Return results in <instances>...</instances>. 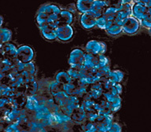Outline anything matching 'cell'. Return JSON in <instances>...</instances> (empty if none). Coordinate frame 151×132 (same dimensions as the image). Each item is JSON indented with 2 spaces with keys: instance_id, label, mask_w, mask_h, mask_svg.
I'll return each mask as SVG.
<instances>
[{
  "instance_id": "obj_1",
  "label": "cell",
  "mask_w": 151,
  "mask_h": 132,
  "mask_svg": "<svg viewBox=\"0 0 151 132\" xmlns=\"http://www.w3.org/2000/svg\"><path fill=\"white\" fill-rule=\"evenodd\" d=\"M122 28L125 35H134L141 31L142 25L140 21L132 15L123 20Z\"/></svg>"
},
{
  "instance_id": "obj_2",
  "label": "cell",
  "mask_w": 151,
  "mask_h": 132,
  "mask_svg": "<svg viewBox=\"0 0 151 132\" xmlns=\"http://www.w3.org/2000/svg\"><path fill=\"white\" fill-rule=\"evenodd\" d=\"M86 50L82 48H75L71 51L68 57V63L72 68H81L85 62Z\"/></svg>"
},
{
  "instance_id": "obj_3",
  "label": "cell",
  "mask_w": 151,
  "mask_h": 132,
  "mask_svg": "<svg viewBox=\"0 0 151 132\" xmlns=\"http://www.w3.org/2000/svg\"><path fill=\"white\" fill-rule=\"evenodd\" d=\"M74 29L70 24L58 25L56 28L57 40L61 42H68L74 37Z\"/></svg>"
},
{
  "instance_id": "obj_4",
  "label": "cell",
  "mask_w": 151,
  "mask_h": 132,
  "mask_svg": "<svg viewBox=\"0 0 151 132\" xmlns=\"http://www.w3.org/2000/svg\"><path fill=\"white\" fill-rule=\"evenodd\" d=\"M35 57V52L32 47L28 45H23L17 48L16 58L24 64L33 61Z\"/></svg>"
},
{
  "instance_id": "obj_5",
  "label": "cell",
  "mask_w": 151,
  "mask_h": 132,
  "mask_svg": "<svg viewBox=\"0 0 151 132\" xmlns=\"http://www.w3.org/2000/svg\"><path fill=\"white\" fill-rule=\"evenodd\" d=\"M84 50L87 53L95 54V55H101L106 54L107 46L102 41L92 39L87 42V44L85 45Z\"/></svg>"
},
{
  "instance_id": "obj_6",
  "label": "cell",
  "mask_w": 151,
  "mask_h": 132,
  "mask_svg": "<svg viewBox=\"0 0 151 132\" xmlns=\"http://www.w3.org/2000/svg\"><path fill=\"white\" fill-rule=\"evenodd\" d=\"M102 97L106 99L112 113H116L121 107V97L120 94L115 95L108 91H104Z\"/></svg>"
},
{
  "instance_id": "obj_7",
  "label": "cell",
  "mask_w": 151,
  "mask_h": 132,
  "mask_svg": "<svg viewBox=\"0 0 151 132\" xmlns=\"http://www.w3.org/2000/svg\"><path fill=\"white\" fill-rule=\"evenodd\" d=\"M96 16L91 10H89L84 14H81L80 23L83 28H84L86 30H89L96 27Z\"/></svg>"
},
{
  "instance_id": "obj_8",
  "label": "cell",
  "mask_w": 151,
  "mask_h": 132,
  "mask_svg": "<svg viewBox=\"0 0 151 132\" xmlns=\"http://www.w3.org/2000/svg\"><path fill=\"white\" fill-rule=\"evenodd\" d=\"M148 6L145 3L142 2H133L132 4V16H134L139 21H141L147 16Z\"/></svg>"
},
{
  "instance_id": "obj_9",
  "label": "cell",
  "mask_w": 151,
  "mask_h": 132,
  "mask_svg": "<svg viewBox=\"0 0 151 132\" xmlns=\"http://www.w3.org/2000/svg\"><path fill=\"white\" fill-rule=\"evenodd\" d=\"M75 20V14L73 12L69 11L65 8H62L61 12L58 14V24L63 25V24H70L72 25Z\"/></svg>"
},
{
  "instance_id": "obj_10",
  "label": "cell",
  "mask_w": 151,
  "mask_h": 132,
  "mask_svg": "<svg viewBox=\"0 0 151 132\" xmlns=\"http://www.w3.org/2000/svg\"><path fill=\"white\" fill-rule=\"evenodd\" d=\"M17 47L13 42H5L3 46H2V54H3L5 57L13 61L16 58Z\"/></svg>"
},
{
  "instance_id": "obj_11",
  "label": "cell",
  "mask_w": 151,
  "mask_h": 132,
  "mask_svg": "<svg viewBox=\"0 0 151 132\" xmlns=\"http://www.w3.org/2000/svg\"><path fill=\"white\" fill-rule=\"evenodd\" d=\"M39 29H40L42 38L47 41L53 42V41L57 40L56 28H53L51 26H50L48 24H47L46 25L42 26V28H39Z\"/></svg>"
},
{
  "instance_id": "obj_12",
  "label": "cell",
  "mask_w": 151,
  "mask_h": 132,
  "mask_svg": "<svg viewBox=\"0 0 151 132\" xmlns=\"http://www.w3.org/2000/svg\"><path fill=\"white\" fill-rule=\"evenodd\" d=\"M61 9L62 8L58 4H57V3L47 2V3H44V4L41 5L40 8L38 9V10L43 12L46 14H47L48 16H50V15H52V14L58 15L59 13L61 12Z\"/></svg>"
},
{
  "instance_id": "obj_13",
  "label": "cell",
  "mask_w": 151,
  "mask_h": 132,
  "mask_svg": "<svg viewBox=\"0 0 151 132\" xmlns=\"http://www.w3.org/2000/svg\"><path fill=\"white\" fill-rule=\"evenodd\" d=\"M35 113L37 120H49L52 119L53 113H51L50 108L45 105H39L35 110Z\"/></svg>"
},
{
  "instance_id": "obj_14",
  "label": "cell",
  "mask_w": 151,
  "mask_h": 132,
  "mask_svg": "<svg viewBox=\"0 0 151 132\" xmlns=\"http://www.w3.org/2000/svg\"><path fill=\"white\" fill-rule=\"evenodd\" d=\"M107 7L108 6H107V5H106L105 1H102V0H94L90 10L98 18V17L104 16Z\"/></svg>"
},
{
  "instance_id": "obj_15",
  "label": "cell",
  "mask_w": 151,
  "mask_h": 132,
  "mask_svg": "<svg viewBox=\"0 0 151 132\" xmlns=\"http://www.w3.org/2000/svg\"><path fill=\"white\" fill-rule=\"evenodd\" d=\"M132 4L133 2H124L119 9L116 11V17L124 20L127 16L132 15Z\"/></svg>"
},
{
  "instance_id": "obj_16",
  "label": "cell",
  "mask_w": 151,
  "mask_h": 132,
  "mask_svg": "<svg viewBox=\"0 0 151 132\" xmlns=\"http://www.w3.org/2000/svg\"><path fill=\"white\" fill-rule=\"evenodd\" d=\"M70 117L71 120H73L76 123H83L87 120V112L80 105L73 110Z\"/></svg>"
},
{
  "instance_id": "obj_17",
  "label": "cell",
  "mask_w": 151,
  "mask_h": 132,
  "mask_svg": "<svg viewBox=\"0 0 151 132\" xmlns=\"http://www.w3.org/2000/svg\"><path fill=\"white\" fill-rule=\"evenodd\" d=\"M99 63V55L90 54V53H86L85 56V62L83 65V67L87 68H98Z\"/></svg>"
},
{
  "instance_id": "obj_18",
  "label": "cell",
  "mask_w": 151,
  "mask_h": 132,
  "mask_svg": "<svg viewBox=\"0 0 151 132\" xmlns=\"http://www.w3.org/2000/svg\"><path fill=\"white\" fill-rule=\"evenodd\" d=\"M94 0H76V6L77 11L80 14H84L86 12H88L91 8Z\"/></svg>"
},
{
  "instance_id": "obj_19",
  "label": "cell",
  "mask_w": 151,
  "mask_h": 132,
  "mask_svg": "<svg viewBox=\"0 0 151 132\" xmlns=\"http://www.w3.org/2000/svg\"><path fill=\"white\" fill-rule=\"evenodd\" d=\"M105 31H106V34H107L109 36L113 38L118 37V36H120L121 34L124 33L123 32L122 26L120 25V24H118L115 23V22H113V23Z\"/></svg>"
},
{
  "instance_id": "obj_20",
  "label": "cell",
  "mask_w": 151,
  "mask_h": 132,
  "mask_svg": "<svg viewBox=\"0 0 151 132\" xmlns=\"http://www.w3.org/2000/svg\"><path fill=\"white\" fill-rule=\"evenodd\" d=\"M54 80L63 86L72 82V79L70 75H68L67 71H59L58 72H57L56 75H54Z\"/></svg>"
},
{
  "instance_id": "obj_21",
  "label": "cell",
  "mask_w": 151,
  "mask_h": 132,
  "mask_svg": "<svg viewBox=\"0 0 151 132\" xmlns=\"http://www.w3.org/2000/svg\"><path fill=\"white\" fill-rule=\"evenodd\" d=\"M106 77L113 82H121L124 78V73L119 69H113L110 70Z\"/></svg>"
},
{
  "instance_id": "obj_22",
  "label": "cell",
  "mask_w": 151,
  "mask_h": 132,
  "mask_svg": "<svg viewBox=\"0 0 151 132\" xmlns=\"http://www.w3.org/2000/svg\"><path fill=\"white\" fill-rule=\"evenodd\" d=\"M54 100L55 101V104L61 107V106H64L66 104L67 101H68V98L69 95L66 94L65 92L63 90L59 91L58 94H56L55 95H54Z\"/></svg>"
},
{
  "instance_id": "obj_23",
  "label": "cell",
  "mask_w": 151,
  "mask_h": 132,
  "mask_svg": "<svg viewBox=\"0 0 151 132\" xmlns=\"http://www.w3.org/2000/svg\"><path fill=\"white\" fill-rule=\"evenodd\" d=\"M48 15L46 14L43 12L39 11L38 10L35 15V23L37 24L38 28H42V26L46 25L47 24V19H48Z\"/></svg>"
},
{
  "instance_id": "obj_24",
  "label": "cell",
  "mask_w": 151,
  "mask_h": 132,
  "mask_svg": "<svg viewBox=\"0 0 151 132\" xmlns=\"http://www.w3.org/2000/svg\"><path fill=\"white\" fill-rule=\"evenodd\" d=\"M39 105L40 104H39V101H38L37 98L34 95H30L28 98V99L26 100L25 108L28 110L35 111Z\"/></svg>"
},
{
  "instance_id": "obj_25",
  "label": "cell",
  "mask_w": 151,
  "mask_h": 132,
  "mask_svg": "<svg viewBox=\"0 0 151 132\" xmlns=\"http://www.w3.org/2000/svg\"><path fill=\"white\" fill-rule=\"evenodd\" d=\"M111 68L110 65L103 66V67H99L96 68V73H95V77L97 79H101V78H105L107 76L108 73L110 72ZM107 78V77H106Z\"/></svg>"
},
{
  "instance_id": "obj_26",
  "label": "cell",
  "mask_w": 151,
  "mask_h": 132,
  "mask_svg": "<svg viewBox=\"0 0 151 132\" xmlns=\"http://www.w3.org/2000/svg\"><path fill=\"white\" fill-rule=\"evenodd\" d=\"M108 92L111 93V94H115V95H117V94H121L123 91V87L122 85L120 82H112L110 85V87L107 90Z\"/></svg>"
},
{
  "instance_id": "obj_27",
  "label": "cell",
  "mask_w": 151,
  "mask_h": 132,
  "mask_svg": "<svg viewBox=\"0 0 151 132\" xmlns=\"http://www.w3.org/2000/svg\"><path fill=\"white\" fill-rule=\"evenodd\" d=\"M68 75H70L72 80H79L82 76V70L81 68H70L67 70Z\"/></svg>"
},
{
  "instance_id": "obj_28",
  "label": "cell",
  "mask_w": 151,
  "mask_h": 132,
  "mask_svg": "<svg viewBox=\"0 0 151 132\" xmlns=\"http://www.w3.org/2000/svg\"><path fill=\"white\" fill-rule=\"evenodd\" d=\"M62 90H63V85L57 82L55 80L49 85V91L52 94V96L58 94L59 91H61Z\"/></svg>"
},
{
  "instance_id": "obj_29",
  "label": "cell",
  "mask_w": 151,
  "mask_h": 132,
  "mask_svg": "<svg viewBox=\"0 0 151 132\" xmlns=\"http://www.w3.org/2000/svg\"><path fill=\"white\" fill-rule=\"evenodd\" d=\"M116 9L110 8V7H107L104 16H106L107 21H110V22H114L116 17Z\"/></svg>"
},
{
  "instance_id": "obj_30",
  "label": "cell",
  "mask_w": 151,
  "mask_h": 132,
  "mask_svg": "<svg viewBox=\"0 0 151 132\" xmlns=\"http://www.w3.org/2000/svg\"><path fill=\"white\" fill-rule=\"evenodd\" d=\"M105 2H106L107 6L113 8V9H116V10L120 9V6L124 3L123 0H106Z\"/></svg>"
},
{
  "instance_id": "obj_31",
  "label": "cell",
  "mask_w": 151,
  "mask_h": 132,
  "mask_svg": "<svg viewBox=\"0 0 151 132\" xmlns=\"http://www.w3.org/2000/svg\"><path fill=\"white\" fill-rule=\"evenodd\" d=\"M107 23H108V21H107V19L106 18L105 16L98 17L96 20V28H99V29L105 30Z\"/></svg>"
},
{
  "instance_id": "obj_32",
  "label": "cell",
  "mask_w": 151,
  "mask_h": 132,
  "mask_svg": "<svg viewBox=\"0 0 151 132\" xmlns=\"http://www.w3.org/2000/svg\"><path fill=\"white\" fill-rule=\"evenodd\" d=\"M58 18V15H57V14L50 15V16H48V19H47V24H48L50 26L53 27V28H56L59 25Z\"/></svg>"
},
{
  "instance_id": "obj_33",
  "label": "cell",
  "mask_w": 151,
  "mask_h": 132,
  "mask_svg": "<svg viewBox=\"0 0 151 132\" xmlns=\"http://www.w3.org/2000/svg\"><path fill=\"white\" fill-rule=\"evenodd\" d=\"M99 63L98 68L99 67H103V66L106 65H110V61L107 56H106L105 54H101L99 55Z\"/></svg>"
},
{
  "instance_id": "obj_34",
  "label": "cell",
  "mask_w": 151,
  "mask_h": 132,
  "mask_svg": "<svg viewBox=\"0 0 151 132\" xmlns=\"http://www.w3.org/2000/svg\"><path fill=\"white\" fill-rule=\"evenodd\" d=\"M24 71H26V72H28V73H30L32 75H35L36 72H37V68H36L35 63L33 61H32V62L25 64V68H24Z\"/></svg>"
},
{
  "instance_id": "obj_35",
  "label": "cell",
  "mask_w": 151,
  "mask_h": 132,
  "mask_svg": "<svg viewBox=\"0 0 151 132\" xmlns=\"http://www.w3.org/2000/svg\"><path fill=\"white\" fill-rule=\"evenodd\" d=\"M140 23H141L142 28H146L148 30L151 28V16L147 15L142 20L140 21Z\"/></svg>"
},
{
  "instance_id": "obj_36",
  "label": "cell",
  "mask_w": 151,
  "mask_h": 132,
  "mask_svg": "<svg viewBox=\"0 0 151 132\" xmlns=\"http://www.w3.org/2000/svg\"><path fill=\"white\" fill-rule=\"evenodd\" d=\"M122 131V127L119 123L113 122L109 128L108 132H120Z\"/></svg>"
},
{
  "instance_id": "obj_37",
  "label": "cell",
  "mask_w": 151,
  "mask_h": 132,
  "mask_svg": "<svg viewBox=\"0 0 151 132\" xmlns=\"http://www.w3.org/2000/svg\"><path fill=\"white\" fill-rule=\"evenodd\" d=\"M65 9H68L69 11L73 12L74 14H75V12L77 11V9H76V4H74V3H71L69 6H68L66 7Z\"/></svg>"
},
{
  "instance_id": "obj_38",
  "label": "cell",
  "mask_w": 151,
  "mask_h": 132,
  "mask_svg": "<svg viewBox=\"0 0 151 132\" xmlns=\"http://www.w3.org/2000/svg\"><path fill=\"white\" fill-rule=\"evenodd\" d=\"M132 2H142V3H145V4H146L147 0H132Z\"/></svg>"
},
{
  "instance_id": "obj_39",
  "label": "cell",
  "mask_w": 151,
  "mask_h": 132,
  "mask_svg": "<svg viewBox=\"0 0 151 132\" xmlns=\"http://www.w3.org/2000/svg\"><path fill=\"white\" fill-rule=\"evenodd\" d=\"M147 15L151 16V6H148V14H147Z\"/></svg>"
},
{
  "instance_id": "obj_40",
  "label": "cell",
  "mask_w": 151,
  "mask_h": 132,
  "mask_svg": "<svg viewBox=\"0 0 151 132\" xmlns=\"http://www.w3.org/2000/svg\"><path fill=\"white\" fill-rule=\"evenodd\" d=\"M2 22H3V18H2V16H0V27L2 24Z\"/></svg>"
},
{
  "instance_id": "obj_41",
  "label": "cell",
  "mask_w": 151,
  "mask_h": 132,
  "mask_svg": "<svg viewBox=\"0 0 151 132\" xmlns=\"http://www.w3.org/2000/svg\"><path fill=\"white\" fill-rule=\"evenodd\" d=\"M123 2H132V0H123Z\"/></svg>"
},
{
  "instance_id": "obj_42",
  "label": "cell",
  "mask_w": 151,
  "mask_h": 132,
  "mask_svg": "<svg viewBox=\"0 0 151 132\" xmlns=\"http://www.w3.org/2000/svg\"><path fill=\"white\" fill-rule=\"evenodd\" d=\"M148 32H149V35H150V37H151V28H150V29H148Z\"/></svg>"
},
{
  "instance_id": "obj_43",
  "label": "cell",
  "mask_w": 151,
  "mask_h": 132,
  "mask_svg": "<svg viewBox=\"0 0 151 132\" xmlns=\"http://www.w3.org/2000/svg\"><path fill=\"white\" fill-rule=\"evenodd\" d=\"M102 1H106V0H102Z\"/></svg>"
}]
</instances>
